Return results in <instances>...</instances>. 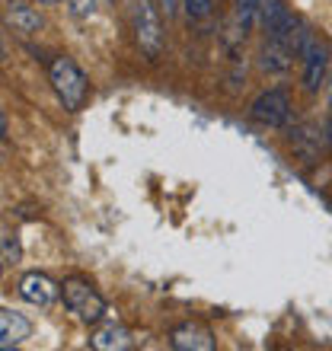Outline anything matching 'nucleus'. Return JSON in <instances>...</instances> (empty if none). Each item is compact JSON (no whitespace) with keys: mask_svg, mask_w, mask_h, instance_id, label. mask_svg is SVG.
Returning a JSON list of instances; mask_svg holds the SVG:
<instances>
[{"mask_svg":"<svg viewBox=\"0 0 332 351\" xmlns=\"http://www.w3.org/2000/svg\"><path fill=\"white\" fill-rule=\"evenodd\" d=\"M291 55H294V48L285 45V42H278V38H268L265 48H262V71L268 74H285L287 67H291Z\"/></svg>","mask_w":332,"mask_h":351,"instance_id":"nucleus-9","label":"nucleus"},{"mask_svg":"<svg viewBox=\"0 0 332 351\" xmlns=\"http://www.w3.org/2000/svg\"><path fill=\"white\" fill-rule=\"evenodd\" d=\"M19 259V243L10 230H3V265H16Z\"/></svg>","mask_w":332,"mask_h":351,"instance_id":"nucleus-14","label":"nucleus"},{"mask_svg":"<svg viewBox=\"0 0 332 351\" xmlns=\"http://www.w3.org/2000/svg\"><path fill=\"white\" fill-rule=\"evenodd\" d=\"M19 297L32 306H51L58 297V287L55 281L42 271H29V275L19 278Z\"/></svg>","mask_w":332,"mask_h":351,"instance_id":"nucleus-5","label":"nucleus"},{"mask_svg":"<svg viewBox=\"0 0 332 351\" xmlns=\"http://www.w3.org/2000/svg\"><path fill=\"white\" fill-rule=\"evenodd\" d=\"M71 3V10H74L77 16H90L93 10H96V0H67Z\"/></svg>","mask_w":332,"mask_h":351,"instance_id":"nucleus-16","label":"nucleus"},{"mask_svg":"<svg viewBox=\"0 0 332 351\" xmlns=\"http://www.w3.org/2000/svg\"><path fill=\"white\" fill-rule=\"evenodd\" d=\"M32 335V323H29L23 313H13V310H0V345L3 348H16Z\"/></svg>","mask_w":332,"mask_h":351,"instance_id":"nucleus-7","label":"nucleus"},{"mask_svg":"<svg viewBox=\"0 0 332 351\" xmlns=\"http://www.w3.org/2000/svg\"><path fill=\"white\" fill-rule=\"evenodd\" d=\"M48 77H51V86H55L58 99L64 102V109H71V112L83 109L90 84H86V74H83L71 58H55V61L48 64Z\"/></svg>","mask_w":332,"mask_h":351,"instance_id":"nucleus-1","label":"nucleus"},{"mask_svg":"<svg viewBox=\"0 0 332 351\" xmlns=\"http://www.w3.org/2000/svg\"><path fill=\"white\" fill-rule=\"evenodd\" d=\"M160 3H163L166 16H173V13H176V7H179V0H160Z\"/></svg>","mask_w":332,"mask_h":351,"instance_id":"nucleus-17","label":"nucleus"},{"mask_svg":"<svg viewBox=\"0 0 332 351\" xmlns=\"http://www.w3.org/2000/svg\"><path fill=\"white\" fill-rule=\"evenodd\" d=\"M131 23H134V38L147 58H157L163 51V23L150 0H131Z\"/></svg>","mask_w":332,"mask_h":351,"instance_id":"nucleus-2","label":"nucleus"},{"mask_svg":"<svg viewBox=\"0 0 332 351\" xmlns=\"http://www.w3.org/2000/svg\"><path fill=\"white\" fill-rule=\"evenodd\" d=\"M42 3H58V0H42Z\"/></svg>","mask_w":332,"mask_h":351,"instance_id":"nucleus-18","label":"nucleus"},{"mask_svg":"<svg viewBox=\"0 0 332 351\" xmlns=\"http://www.w3.org/2000/svg\"><path fill=\"white\" fill-rule=\"evenodd\" d=\"M182 3H185V10H189V16H195V19H202L211 13V0H182Z\"/></svg>","mask_w":332,"mask_h":351,"instance_id":"nucleus-15","label":"nucleus"},{"mask_svg":"<svg viewBox=\"0 0 332 351\" xmlns=\"http://www.w3.org/2000/svg\"><path fill=\"white\" fill-rule=\"evenodd\" d=\"M61 294H64V304L71 306V313H77L83 323H99L106 316V300L86 281H64Z\"/></svg>","mask_w":332,"mask_h":351,"instance_id":"nucleus-3","label":"nucleus"},{"mask_svg":"<svg viewBox=\"0 0 332 351\" xmlns=\"http://www.w3.org/2000/svg\"><path fill=\"white\" fill-rule=\"evenodd\" d=\"M173 348L176 351H211L214 348V335L208 326L202 323H182L173 329Z\"/></svg>","mask_w":332,"mask_h":351,"instance_id":"nucleus-6","label":"nucleus"},{"mask_svg":"<svg viewBox=\"0 0 332 351\" xmlns=\"http://www.w3.org/2000/svg\"><path fill=\"white\" fill-rule=\"evenodd\" d=\"M7 23L16 29V32H23V36H32V32L42 29V13H38L36 7H29V3H10Z\"/></svg>","mask_w":332,"mask_h":351,"instance_id":"nucleus-10","label":"nucleus"},{"mask_svg":"<svg viewBox=\"0 0 332 351\" xmlns=\"http://www.w3.org/2000/svg\"><path fill=\"white\" fill-rule=\"evenodd\" d=\"M326 61H329V51H326V45L313 42V45L307 48V55H304V86L310 93H316V90H320V84H323Z\"/></svg>","mask_w":332,"mask_h":351,"instance_id":"nucleus-8","label":"nucleus"},{"mask_svg":"<svg viewBox=\"0 0 332 351\" xmlns=\"http://www.w3.org/2000/svg\"><path fill=\"white\" fill-rule=\"evenodd\" d=\"M90 345L96 351H125L131 348V332L121 326H102L99 332H93Z\"/></svg>","mask_w":332,"mask_h":351,"instance_id":"nucleus-11","label":"nucleus"},{"mask_svg":"<svg viewBox=\"0 0 332 351\" xmlns=\"http://www.w3.org/2000/svg\"><path fill=\"white\" fill-rule=\"evenodd\" d=\"M259 7H262V0H237L233 13H237V23H240L243 32H246V29L252 26V19L259 16Z\"/></svg>","mask_w":332,"mask_h":351,"instance_id":"nucleus-13","label":"nucleus"},{"mask_svg":"<svg viewBox=\"0 0 332 351\" xmlns=\"http://www.w3.org/2000/svg\"><path fill=\"white\" fill-rule=\"evenodd\" d=\"M287 115H291V102H287L285 90H268L249 106V119L265 125V128H281Z\"/></svg>","mask_w":332,"mask_h":351,"instance_id":"nucleus-4","label":"nucleus"},{"mask_svg":"<svg viewBox=\"0 0 332 351\" xmlns=\"http://www.w3.org/2000/svg\"><path fill=\"white\" fill-rule=\"evenodd\" d=\"M285 16H287L285 0H262V7H259V19H262V26H265V29L278 26Z\"/></svg>","mask_w":332,"mask_h":351,"instance_id":"nucleus-12","label":"nucleus"}]
</instances>
